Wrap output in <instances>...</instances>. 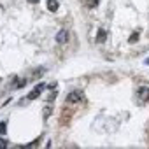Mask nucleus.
<instances>
[{
    "mask_svg": "<svg viewBox=\"0 0 149 149\" xmlns=\"http://www.w3.org/2000/svg\"><path fill=\"white\" fill-rule=\"evenodd\" d=\"M82 100V91H72L67 97V103H77Z\"/></svg>",
    "mask_w": 149,
    "mask_h": 149,
    "instance_id": "nucleus-1",
    "label": "nucleus"
},
{
    "mask_svg": "<svg viewBox=\"0 0 149 149\" xmlns=\"http://www.w3.org/2000/svg\"><path fill=\"white\" fill-rule=\"evenodd\" d=\"M137 98H139V102H147V100H149V88H147V86L139 88V91H137Z\"/></svg>",
    "mask_w": 149,
    "mask_h": 149,
    "instance_id": "nucleus-2",
    "label": "nucleus"
},
{
    "mask_svg": "<svg viewBox=\"0 0 149 149\" xmlns=\"http://www.w3.org/2000/svg\"><path fill=\"white\" fill-rule=\"evenodd\" d=\"M44 88H46V84H44V82H40L39 86H35V88H33V90L30 91V95H28V100H35V98H37V97L40 95V91L44 90Z\"/></svg>",
    "mask_w": 149,
    "mask_h": 149,
    "instance_id": "nucleus-3",
    "label": "nucleus"
},
{
    "mask_svg": "<svg viewBox=\"0 0 149 149\" xmlns=\"http://www.w3.org/2000/svg\"><path fill=\"white\" fill-rule=\"evenodd\" d=\"M67 40H69V32L67 30H60L56 33V42H58V44H65Z\"/></svg>",
    "mask_w": 149,
    "mask_h": 149,
    "instance_id": "nucleus-4",
    "label": "nucleus"
},
{
    "mask_svg": "<svg viewBox=\"0 0 149 149\" xmlns=\"http://www.w3.org/2000/svg\"><path fill=\"white\" fill-rule=\"evenodd\" d=\"M105 40H107V32L103 28H100L98 33H97V42H105Z\"/></svg>",
    "mask_w": 149,
    "mask_h": 149,
    "instance_id": "nucleus-5",
    "label": "nucleus"
},
{
    "mask_svg": "<svg viewBox=\"0 0 149 149\" xmlns=\"http://www.w3.org/2000/svg\"><path fill=\"white\" fill-rule=\"evenodd\" d=\"M48 9H49L51 12L58 11V0H48Z\"/></svg>",
    "mask_w": 149,
    "mask_h": 149,
    "instance_id": "nucleus-6",
    "label": "nucleus"
},
{
    "mask_svg": "<svg viewBox=\"0 0 149 149\" xmlns=\"http://www.w3.org/2000/svg\"><path fill=\"white\" fill-rule=\"evenodd\" d=\"M49 114H51V107H44V111H42V118L48 119V118H49Z\"/></svg>",
    "mask_w": 149,
    "mask_h": 149,
    "instance_id": "nucleus-7",
    "label": "nucleus"
},
{
    "mask_svg": "<svg viewBox=\"0 0 149 149\" xmlns=\"http://www.w3.org/2000/svg\"><path fill=\"white\" fill-rule=\"evenodd\" d=\"M25 84H27V79H19V81L14 84V88H23Z\"/></svg>",
    "mask_w": 149,
    "mask_h": 149,
    "instance_id": "nucleus-8",
    "label": "nucleus"
},
{
    "mask_svg": "<svg viewBox=\"0 0 149 149\" xmlns=\"http://www.w3.org/2000/svg\"><path fill=\"white\" fill-rule=\"evenodd\" d=\"M5 128H7V125L2 121V123H0V135H5Z\"/></svg>",
    "mask_w": 149,
    "mask_h": 149,
    "instance_id": "nucleus-9",
    "label": "nucleus"
},
{
    "mask_svg": "<svg viewBox=\"0 0 149 149\" xmlns=\"http://www.w3.org/2000/svg\"><path fill=\"white\" fill-rule=\"evenodd\" d=\"M137 39H139V32H135V33H132V37H130L128 40H130V42H135Z\"/></svg>",
    "mask_w": 149,
    "mask_h": 149,
    "instance_id": "nucleus-10",
    "label": "nucleus"
},
{
    "mask_svg": "<svg viewBox=\"0 0 149 149\" xmlns=\"http://www.w3.org/2000/svg\"><path fill=\"white\" fill-rule=\"evenodd\" d=\"M97 4H98V0H88V5L93 9V7H97Z\"/></svg>",
    "mask_w": 149,
    "mask_h": 149,
    "instance_id": "nucleus-11",
    "label": "nucleus"
},
{
    "mask_svg": "<svg viewBox=\"0 0 149 149\" xmlns=\"http://www.w3.org/2000/svg\"><path fill=\"white\" fill-rule=\"evenodd\" d=\"M0 147H7V142L4 139H0Z\"/></svg>",
    "mask_w": 149,
    "mask_h": 149,
    "instance_id": "nucleus-12",
    "label": "nucleus"
},
{
    "mask_svg": "<svg viewBox=\"0 0 149 149\" xmlns=\"http://www.w3.org/2000/svg\"><path fill=\"white\" fill-rule=\"evenodd\" d=\"M27 2H28V4H37L39 0H27Z\"/></svg>",
    "mask_w": 149,
    "mask_h": 149,
    "instance_id": "nucleus-13",
    "label": "nucleus"
},
{
    "mask_svg": "<svg viewBox=\"0 0 149 149\" xmlns=\"http://www.w3.org/2000/svg\"><path fill=\"white\" fill-rule=\"evenodd\" d=\"M144 63H146V65H149V58H146V61H144Z\"/></svg>",
    "mask_w": 149,
    "mask_h": 149,
    "instance_id": "nucleus-14",
    "label": "nucleus"
}]
</instances>
